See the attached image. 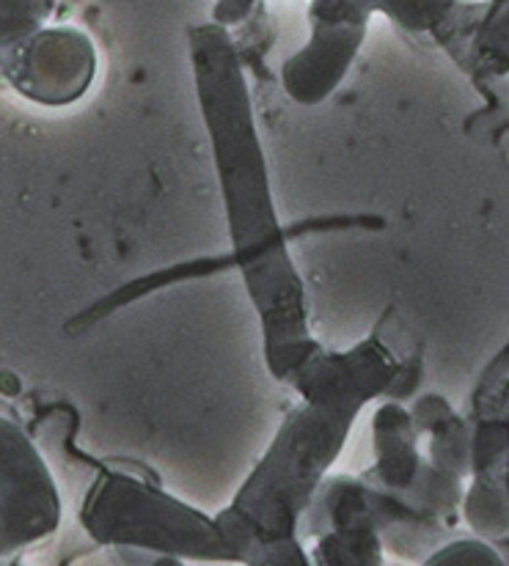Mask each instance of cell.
<instances>
[{
  "instance_id": "13",
  "label": "cell",
  "mask_w": 509,
  "mask_h": 566,
  "mask_svg": "<svg viewBox=\"0 0 509 566\" xmlns=\"http://www.w3.org/2000/svg\"><path fill=\"white\" fill-rule=\"evenodd\" d=\"M424 562H427L429 566H438V564L505 566L507 564L505 558L496 553V547L485 545V542H479V539H457V542H451V545L433 551L427 558H424Z\"/></svg>"
},
{
  "instance_id": "5",
  "label": "cell",
  "mask_w": 509,
  "mask_h": 566,
  "mask_svg": "<svg viewBox=\"0 0 509 566\" xmlns=\"http://www.w3.org/2000/svg\"><path fill=\"white\" fill-rule=\"evenodd\" d=\"M0 77L25 99L66 107L83 99L97 77V48L81 28H39L0 50Z\"/></svg>"
},
{
  "instance_id": "6",
  "label": "cell",
  "mask_w": 509,
  "mask_h": 566,
  "mask_svg": "<svg viewBox=\"0 0 509 566\" xmlns=\"http://www.w3.org/2000/svg\"><path fill=\"white\" fill-rule=\"evenodd\" d=\"M370 17L359 0H311V39L281 66L287 94L301 105H320L336 92L364 44Z\"/></svg>"
},
{
  "instance_id": "12",
  "label": "cell",
  "mask_w": 509,
  "mask_h": 566,
  "mask_svg": "<svg viewBox=\"0 0 509 566\" xmlns=\"http://www.w3.org/2000/svg\"><path fill=\"white\" fill-rule=\"evenodd\" d=\"M53 11L55 0H0V50L44 28Z\"/></svg>"
},
{
  "instance_id": "1",
  "label": "cell",
  "mask_w": 509,
  "mask_h": 566,
  "mask_svg": "<svg viewBox=\"0 0 509 566\" xmlns=\"http://www.w3.org/2000/svg\"><path fill=\"white\" fill-rule=\"evenodd\" d=\"M196 92L212 144L235 262L262 322L270 375L284 379L320 344L309 333L305 289L276 218L268 166L240 55L224 25L190 28Z\"/></svg>"
},
{
  "instance_id": "4",
  "label": "cell",
  "mask_w": 509,
  "mask_h": 566,
  "mask_svg": "<svg viewBox=\"0 0 509 566\" xmlns=\"http://www.w3.org/2000/svg\"><path fill=\"white\" fill-rule=\"evenodd\" d=\"M61 525V495L48 462L14 418L0 412V558L48 539Z\"/></svg>"
},
{
  "instance_id": "2",
  "label": "cell",
  "mask_w": 509,
  "mask_h": 566,
  "mask_svg": "<svg viewBox=\"0 0 509 566\" xmlns=\"http://www.w3.org/2000/svg\"><path fill=\"white\" fill-rule=\"evenodd\" d=\"M397 369L399 360L377 336L347 353L316 347L295 366L287 382L295 385L303 405L287 416L235 503L215 520L231 562L305 564L295 539L298 520L342 454L353 418L366 401L386 396Z\"/></svg>"
},
{
  "instance_id": "11",
  "label": "cell",
  "mask_w": 509,
  "mask_h": 566,
  "mask_svg": "<svg viewBox=\"0 0 509 566\" xmlns=\"http://www.w3.org/2000/svg\"><path fill=\"white\" fill-rule=\"evenodd\" d=\"M370 11H383L399 28L413 33L440 31L457 11V0H359Z\"/></svg>"
},
{
  "instance_id": "8",
  "label": "cell",
  "mask_w": 509,
  "mask_h": 566,
  "mask_svg": "<svg viewBox=\"0 0 509 566\" xmlns=\"http://www.w3.org/2000/svg\"><path fill=\"white\" fill-rule=\"evenodd\" d=\"M466 520L485 539L507 542V468L474 473V484L468 490Z\"/></svg>"
},
{
  "instance_id": "10",
  "label": "cell",
  "mask_w": 509,
  "mask_h": 566,
  "mask_svg": "<svg viewBox=\"0 0 509 566\" xmlns=\"http://www.w3.org/2000/svg\"><path fill=\"white\" fill-rule=\"evenodd\" d=\"M429 462L455 475L471 473V423L449 412L429 429Z\"/></svg>"
},
{
  "instance_id": "3",
  "label": "cell",
  "mask_w": 509,
  "mask_h": 566,
  "mask_svg": "<svg viewBox=\"0 0 509 566\" xmlns=\"http://www.w3.org/2000/svg\"><path fill=\"white\" fill-rule=\"evenodd\" d=\"M81 523L102 545L196 562H231L215 520L160 486L116 471H102L94 481L83 501Z\"/></svg>"
},
{
  "instance_id": "9",
  "label": "cell",
  "mask_w": 509,
  "mask_h": 566,
  "mask_svg": "<svg viewBox=\"0 0 509 566\" xmlns=\"http://www.w3.org/2000/svg\"><path fill=\"white\" fill-rule=\"evenodd\" d=\"M314 562L328 566L383 564V539L375 528H336L316 536Z\"/></svg>"
},
{
  "instance_id": "7",
  "label": "cell",
  "mask_w": 509,
  "mask_h": 566,
  "mask_svg": "<svg viewBox=\"0 0 509 566\" xmlns=\"http://www.w3.org/2000/svg\"><path fill=\"white\" fill-rule=\"evenodd\" d=\"M372 423H375L372 429H375L377 462L370 473H364V481L403 495L424 460L418 454V432L411 421V412L388 401L375 412Z\"/></svg>"
}]
</instances>
